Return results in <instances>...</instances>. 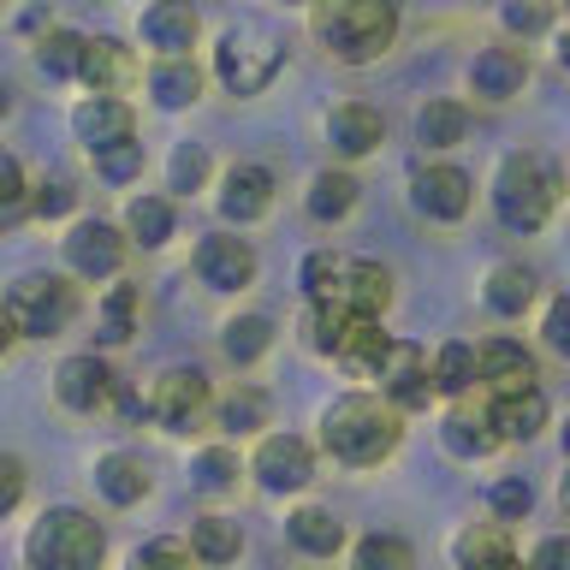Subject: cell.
I'll return each instance as SVG.
<instances>
[{"label":"cell","mask_w":570,"mask_h":570,"mask_svg":"<svg viewBox=\"0 0 570 570\" xmlns=\"http://www.w3.org/2000/svg\"><path fill=\"white\" fill-rule=\"evenodd\" d=\"M404 440V410L392 399H374V392H345V399L327 404L321 416V445H327L333 463H351V470H374L381 458L399 452Z\"/></svg>","instance_id":"obj_1"},{"label":"cell","mask_w":570,"mask_h":570,"mask_svg":"<svg viewBox=\"0 0 570 570\" xmlns=\"http://www.w3.org/2000/svg\"><path fill=\"white\" fill-rule=\"evenodd\" d=\"M309 30L338 66H368L399 42V0H315Z\"/></svg>","instance_id":"obj_2"},{"label":"cell","mask_w":570,"mask_h":570,"mask_svg":"<svg viewBox=\"0 0 570 570\" xmlns=\"http://www.w3.org/2000/svg\"><path fill=\"white\" fill-rule=\"evenodd\" d=\"M24 564L30 570H101L107 564V529L78 505H53L24 534Z\"/></svg>","instance_id":"obj_3"},{"label":"cell","mask_w":570,"mask_h":570,"mask_svg":"<svg viewBox=\"0 0 570 570\" xmlns=\"http://www.w3.org/2000/svg\"><path fill=\"white\" fill-rule=\"evenodd\" d=\"M559 173L547 167L541 155H505L499 160V178H493V214L505 232H541L547 214L559 208Z\"/></svg>","instance_id":"obj_4"},{"label":"cell","mask_w":570,"mask_h":570,"mask_svg":"<svg viewBox=\"0 0 570 570\" xmlns=\"http://www.w3.org/2000/svg\"><path fill=\"white\" fill-rule=\"evenodd\" d=\"M78 315V292L66 279H18L7 292V345L12 338H53Z\"/></svg>","instance_id":"obj_5"},{"label":"cell","mask_w":570,"mask_h":570,"mask_svg":"<svg viewBox=\"0 0 570 570\" xmlns=\"http://www.w3.org/2000/svg\"><path fill=\"white\" fill-rule=\"evenodd\" d=\"M285 71V48L262 30H226L220 48H214V78H220L232 96H262Z\"/></svg>","instance_id":"obj_6"},{"label":"cell","mask_w":570,"mask_h":570,"mask_svg":"<svg viewBox=\"0 0 570 570\" xmlns=\"http://www.w3.org/2000/svg\"><path fill=\"white\" fill-rule=\"evenodd\" d=\"M410 203H416V214H428L434 226H458L463 214L475 208V178L463 167H422L410 178Z\"/></svg>","instance_id":"obj_7"},{"label":"cell","mask_w":570,"mask_h":570,"mask_svg":"<svg viewBox=\"0 0 570 570\" xmlns=\"http://www.w3.org/2000/svg\"><path fill=\"white\" fill-rule=\"evenodd\" d=\"M149 410L167 434H190L208 410V374L203 368H167L149 392Z\"/></svg>","instance_id":"obj_8"},{"label":"cell","mask_w":570,"mask_h":570,"mask_svg":"<svg viewBox=\"0 0 570 570\" xmlns=\"http://www.w3.org/2000/svg\"><path fill=\"white\" fill-rule=\"evenodd\" d=\"M249 475L262 481L267 493H303L315 481V452L297 434H267L249 458Z\"/></svg>","instance_id":"obj_9"},{"label":"cell","mask_w":570,"mask_h":570,"mask_svg":"<svg viewBox=\"0 0 570 570\" xmlns=\"http://www.w3.org/2000/svg\"><path fill=\"white\" fill-rule=\"evenodd\" d=\"M196 279L208 285V292H244L249 279H256V249L244 238H232V232H208L203 244H196Z\"/></svg>","instance_id":"obj_10"},{"label":"cell","mask_w":570,"mask_h":570,"mask_svg":"<svg viewBox=\"0 0 570 570\" xmlns=\"http://www.w3.org/2000/svg\"><path fill=\"white\" fill-rule=\"evenodd\" d=\"M60 244H66V267L78 279H114L125 267V238L107 220H78Z\"/></svg>","instance_id":"obj_11"},{"label":"cell","mask_w":570,"mask_h":570,"mask_svg":"<svg viewBox=\"0 0 570 570\" xmlns=\"http://www.w3.org/2000/svg\"><path fill=\"white\" fill-rule=\"evenodd\" d=\"M114 368L101 356H66L60 374H53V399H60L71 416H96V410L114 399Z\"/></svg>","instance_id":"obj_12"},{"label":"cell","mask_w":570,"mask_h":570,"mask_svg":"<svg viewBox=\"0 0 570 570\" xmlns=\"http://www.w3.org/2000/svg\"><path fill=\"white\" fill-rule=\"evenodd\" d=\"M523 83H529V53L517 42H493L470 60V89L481 101H511L523 96Z\"/></svg>","instance_id":"obj_13"},{"label":"cell","mask_w":570,"mask_h":570,"mask_svg":"<svg viewBox=\"0 0 570 570\" xmlns=\"http://www.w3.org/2000/svg\"><path fill=\"white\" fill-rule=\"evenodd\" d=\"M71 131H78V142L89 155H101V149H114V142L137 137V119L119 96H89V101L71 107Z\"/></svg>","instance_id":"obj_14"},{"label":"cell","mask_w":570,"mask_h":570,"mask_svg":"<svg viewBox=\"0 0 570 570\" xmlns=\"http://www.w3.org/2000/svg\"><path fill=\"white\" fill-rule=\"evenodd\" d=\"M381 381V399H392L399 410H422L428 404V392H440L434 386V374H428V356L416 351V345H392V356H386V368L374 374Z\"/></svg>","instance_id":"obj_15"},{"label":"cell","mask_w":570,"mask_h":570,"mask_svg":"<svg viewBox=\"0 0 570 570\" xmlns=\"http://www.w3.org/2000/svg\"><path fill=\"white\" fill-rule=\"evenodd\" d=\"M267 208H274V173L256 167V160H238V167L220 178V214L249 226V220H262Z\"/></svg>","instance_id":"obj_16"},{"label":"cell","mask_w":570,"mask_h":570,"mask_svg":"<svg viewBox=\"0 0 570 570\" xmlns=\"http://www.w3.org/2000/svg\"><path fill=\"white\" fill-rule=\"evenodd\" d=\"M142 78V66H137V53L114 42V36H96L83 53V83H89V96H125Z\"/></svg>","instance_id":"obj_17"},{"label":"cell","mask_w":570,"mask_h":570,"mask_svg":"<svg viewBox=\"0 0 570 570\" xmlns=\"http://www.w3.org/2000/svg\"><path fill=\"white\" fill-rule=\"evenodd\" d=\"M196 36H203V12L190 0H155L142 12V42L160 48V53H190Z\"/></svg>","instance_id":"obj_18"},{"label":"cell","mask_w":570,"mask_h":570,"mask_svg":"<svg viewBox=\"0 0 570 570\" xmlns=\"http://www.w3.org/2000/svg\"><path fill=\"white\" fill-rule=\"evenodd\" d=\"M440 440H445V452H452V458H488L505 434L493 428V410L488 404L475 410V404L458 399L452 410H445V422H440Z\"/></svg>","instance_id":"obj_19"},{"label":"cell","mask_w":570,"mask_h":570,"mask_svg":"<svg viewBox=\"0 0 570 570\" xmlns=\"http://www.w3.org/2000/svg\"><path fill=\"white\" fill-rule=\"evenodd\" d=\"M327 137H333V149L345 160H363V155H374L386 142V119L374 114V107H363V101H345V107L327 114Z\"/></svg>","instance_id":"obj_20"},{"label":"cell","mask_w":570,"mask_h":570,"mask_svg":"<svg viewBox=\"0 0 570 570\" xmlns=\"http://www.w3.org/2000/svg\"><path fill=\"white\" fill-rule=\"evenodd\" d=\"M541 381V368H534V356L517 345V338H488L481 345V386L493 392H523V386H534Z\"/></svg>","instance_id":"obj_21"},{"label":"cell","mask_w":570,"mask_h":570,"mask_svg":"<svg viewBox=\"0 0 570 570\" xmlns=\"http://www.w3.org/2000/svg\"><path fill=\"white\" fill-rule=\"evenodd\" d=\"M142 83H149V101H155V107L178 114V107H190L196 96H203V66H196L190 53H160Z\"/></svg>","instance_id":"obj_22"},{"label":"cell","mask_w":570,"mask_h":570,"mask_svg":"<svg viewBox=\"0 0 570 570\" xmlns=\"http://www.w3.org/2000/svg\"><path fill=\"white\" fill-rule=\"evenodd\" d=\"M285 534H292V547L303 552V559H333V552L345 547V523H338L333 511H321V505H297L292 517H285Z\"/></svg>","instance_id":"obj_23"},{"label":"cell","mask_w":570,"mask_h":570,"mask_svg":"<svg viewBox=\"0 0 570 570\" xmlns=\"http://www.w3.org/2000/svg\"><path fill=\"white\" fill-rule=\"evenodd\" d=\"M493 410V428L505 440H534L547 428V392L541 386H523V392H499L488 404Z\"/></svg>","instance_id":"obj_24"},{"label":"cell","mask_w":570,"mask_h":570,"mask_svg":"<svg viewBox=\"0 0 570 570\" xmlns=\"http://www.w3.org/2000/svg\"><path fill=\"white\" fill-rule=\"evenodd\" d=\"M338 303L356 315H374L381 321L386 315V303H392V274L381 262H351L345 267V285H338Z\"/></svg>","instance_id":"obj_25"},{"label":"cell","mask_w":570,"mask_h":570,"mask_svg":"<svg viewBox=\"0 0 570 570\" xmlns=\"http://www.w3.org/2000/svg\"><path fill=\"white\" fill-rule=\"evenodd\" d=\"M458 564L463 570H511L517 552H511V529L505 523H475L458 534Z\"/></svg>","instance_id":"obj_26"},{"label":"cell","mask_w":570,"mask_h":570,"mask_svg":"<svg viewBox=\"0 0 570 570\" xmlns=\"http://www.w3.org/2000/svg\"><path fill=\"white\" fill-rule=\"evenodd\" d=\"M96 493L107 499V505H137L142 493H149V475H142V463L131 458V452H107V458H96Z\"/></svg>","instance_id":"obj_27"},{"label":"cell","mask_w":570,"mask_h":570,"mask_svg":"<svg viewBox=\"0 0 570 570\" xmlns=\"http://www.w3.org/2000/svg\"><path fill=\"white\" fill-rule=\"evenodd\" d=\"M463 131H470V107L452 101V96H434L416 114V142L422 149H458Z\"/></svg>","instance_id":"obj_28"},{"label":"cell","mask_w":570,"mask_h":570,"mask_svg":"<svg viewBox=\"0 0 570 570\" xmlns=\"http://www.w3.org/2000/svg\"><path fill=\"white\" fill-rule=\"evenodd\" d=\"M190 547H196V559H203L208 570L238 564V552H244V529L232 523V517H196V523H190Z\"/></svg>","instance_id":"obj_29"},{"label":"cell","mask_w":570,"mask_h":570,"mask_svg":"<svg viewBox=\"0 0 570 570\" xmlns=\"http://www.w3.org/2000/svg\"><path fill=\"white\" fill-rule=\"evenodd\" d=\"M481 297H488L493 315L511 321V315H523L529 303H534V274H529L523 262H499L493 274H488V292H481Z\"/></svg>","instance_id":"obj_30"},{"label":"cell","mask_w":570,"mask_h":570,"mask_svg":"<svg viewBox=\"0 0 570 570\" xmlns=\"http://www.w3.org/2000/svg\"><path fill=\"white\" fill-rule=\"evenodd\" d=\"M173 226H178V214L167 196H131V208H125V232H131V244L142 249H160L173 238Z\"/></svg>","instance_id":"obj_31"},{"label":"cell","mask_w":570,"mask_h":570,"mask_svg":"<svg viewBox=\"0 0 570 570\" xmlns=\"http://www.w3.org/2000/svg\"><path fill=\"white\" fill-rule=\"evenodd\" d=\"M303 208H309V220H321V226H333V220H345V214L356 208V178L351 173H315V185H309V196H303Z\"/></svg>","instance_id":"obj_32"},{"label":"cell","mask_w":570,"mask_h":570,"mask_svg":"<svg viewBox=\"0 0 570 570\" xmlns=\"http://www.w3.org/2000/svg\"><path fill=\"white\" fill-rule=\"evenodd\" d=\"M475 381H481V351L470 345V338L440 345V356H434V386L445 392V399H463Z\"/></svg>","instance_id":"obj_33"},{"label":"cell","mask_w":570,"mask_h":570,"mask_svg":"<svg viewBox=\"0 0 570 570\" xmlns=\"http://www.w3.org/2000/svg\"><path fill=\"white\" fill-rule=\"evenodd\" d=\"M392 345H399V338H386L381 321H374V315H356V327H351V338H345V351H338V363H351V368H363V374H381L386 356H392Z\"/></svg>","instance_id":"obj_34"},{"label":"cell","mask_w":570,"mask_h":570,"mask_svg":"<svg viewBox=\"0 0 570 570\" xmlns=\"http://www.w3.org/2000/svg\"><path fill=\"white\" fill-rule=\"evenodd\" d=\"M83 53H89V42L78 30H48L42 42H36V66H42L53 83H66V78H83Z\"/></svg>","instance_id":"obj_35"},{"label":"cell","mask_w":570,"mask_h":570,"mask_svg":"<svg viewBox=\"0 0 570 570\" xmlns=\"http://www.w3.org/2000/svg\"><path fill=\"white\" fill-rule=\"evenodd\" d=\"M267 345H274V321H267V315H238V321H226V338H220V351H226L238 368L262 363V356H267Z\"/></svg>","instance_id":"obj_36"},{"label":"cell","mask_w":570,"mask_h":570,"mask_svg":"<svg viewBox=\"0 0 570 570\" xmlns=\"http://www.w3.org/2000/svg\"><path fill=\"white\" fill-rule=\"evenodd\" d=\"M351 327H356V309H345L338 297H327V303H315V309H309V345H315L321 356H338V351H345Z\"/></svg>","instance_id":"obj_37"},{"label":"cell","mask_w":570,"mask_h":570,"mask_svg":"<svg viewBox=\"0 0 570 570\" xmlns=\"http://www.w3.org/2000/svg\"><path fill=\"white\" fill-rule=\"evenodd\" d=\"M214 422H220V434H256V428H267V399L256 386H238L214 404Z\"/></svg>","instance_id":"obj_38"},{"label":"cell","mask_w":570,"mask_h":570,"mask_svg":"<svg viewBox=\"0 0 570 570\" xmlns=\"http://www.w3.org/2000/svg\"><path fill=\"white\" fill-rule=\"evenodd\" d=\"M137 321H142V285H114L101 303V338L107 345H125L137 333Z\"/></svg>","instance_id":"obj_39"},{"label":"cell","mask_w":570,"mask_h":570,"mask_svg":"<svg viewBox=\"0 0 570 570\" xmlns=\"http://www.w3.org/2000/svg\"><path fill=\"white\" fill-rule=\"evenodd\" d=\"M190 488L196 493H232L238 488V452L232 445H208V452H196V463H190Z\"/></svg>","instance_id":"obj_40"},{"label":"cell","mask_w":570,"mask_h":570,"mask_svg":"<svg viewBox=\"0 0 570 570\" xmlns=\"http://www.w3.org/2000/svg\"><path fill=\"white\" fill-rule=\"evenodd\" d=\"M351 570H416V552L399 534H363L351 552Z\"/></svg>","instance_id":"obj_41"},{"label":"cell","mask_w":570,"mask_h":570,"mask_svg":"<svg viewBox=\"0 0 570 570\" xmlns=\"http://www.w3.org/2000/svg\"><path fill=\"white\" fill-rule=\"evenodd\" d=\"M345 267L333 249H315V256H303V292H309V303H327L338 297V285H345Z\"/></svg>","instance_id":"obj_42"},{"label":"cell","mask_w":570,"mask_h":570,"mask_svg":"<svg viewBox=\"0 0 570 570\" xmlns=\"http://www.w3.org/2000/svg\"><path fill=\"white\" fill-rule=\"evenodd\" d=\"M203 185H208V149H203V142H178L173 167H167V190L190 196V190H203Z\"/></svg>","instance_id":"obj_43"},{"label":"cell","mask_w":570,"mask_h":570,"mask_svg":"<svg viewBox=\"0 0 570 570\" xmlns=\"http://www.w3.org/2000/svg\"><path fill=\"white\" fill-rule=\"evenodd\" d=\"M96 173L107 178V185H131V178H142V142L125 137V142H114V149H101Z\"/></svg>","instance_id":"obj_44"},{"label":"cell","mask_w":570,"mask_h":570,"mask_svg":"<svg viewBox=\"0 0 570 570\" xmlns=\"http://www.w3.org/2000/svg\"><path fill=\"white\" fill-rule=\"evenodd\" d=\"M203 559H196V547L185 541H149L131 552V570H196Z\"/></svg>","instance_id":"obj_45"},{"label":"cell","mask_w":570,"mask_h":570,"mask_svg":"<svg viewBox=\"0 0 570 570\" xmlns=\"http://www.w3.org/2000/svg\"><path fill=\"white\" fill-rule=\"evenodd\" d=\"M493 517H499V523H523V517L534 511V488H529V481L523 475H505V481H493Z\"/></svg>","instance_id":"obj_46"},{"label":"cell","mask_w":570,"mask_h":570,"mask_svg":"<svg viewBox=\"0 0 570 570\" xmlns=\"http://www.w3.org/2000/svg\"><path fill=\"white\" fill-rule=\"evenodd\" d=\"M499 24L511 36H541L552 24V7L547 0H505V7H499Z\"/></svg>","instance_id":"obj_47"},{"label":"cell","mask_w":570,"mask_h":570,"mask_svg":"<svg viewBox=\"0 0 570 570\" xmlns=\"http://www.w3.org/2000/svg\"><path fill=\"white\" fill-rule=\"evenodd\" d=\"M30 208L42 214V220H60V214L78 208V185H71V178H42L36 196H30Z\"/></svg>","instance_id":"obj_48"},{"label":"cell","mask_w":570,"mask_h":570,"mask_svg":"<svg viewBox=\"0 0 570 570\" xmlns=\"http://www.w3.org/2000/svg\"><path fill=\"white\" fill-rule=\"evenodd\" d=\"M24 160L18 155H7L0 160V203H7V220H24Z\"/></svg>","instance_id":"obj_49"},{"label":"cell","mask_w":570,"mask_h":570,"mask_svg":"<svg viewBox=\"0 0 570 570\" xmlns=\"http://www.w3.org/2000/svg\"><path fill=\"white\" fill-rule=\"evenodd\" d=\"M523 570H570V534H547V541H534Z\"/></svg>","instance_id":"obj_50"},{"label":"cell","mask_w":570,"mask_h":570,"mask_svg":"<svg viewBox=\"0 0 570 570\" xmlns=\"http://www.w3.org/2000/svg\"><path fill=\"white\" fill-rule=\"evenodd\" d=\"M547 345L559 351V356H570V292L564 297H552V309H547Z\"/></svg>","instance_id":"obj_51"},{"label":"cell","mask_w":570,"mask_h":570,"mask_svg":"<svg viewBox=\"0 0 570 570\" xmlns=\"http://www.w3.org/2000/svg\"><path fill=\"white\" fill-rule=\"evenodd\" d=\"M18 499H24V463L7 458V463H0V511H12Z\"/></svg>","instance_id":"obj_52"},{"label":"cell","mask_w":570,"mask_h":570,"mask_svg":"<svg viewBox=\"0 0 570 570\" xmlns=\"http://www.w3.org/2000/svg\"><path fill=\"white\" fill-rule=\"evenodd\" d=\"M559 66H564V71H570V30H564V36H559Z\"/></svg>","instance_id":"obj_53"},{"label":"cell","mask_w":570,"mask_h":570,"mask_svg":"<svg viewBox=\"0 0 570 570\" xmlns=\"http://www.w3.org/2000/svg\"><path fill=\"white\" fill-rule=\"evenodd\" d=\"M559 499H564V511H570V475H564V488H559Z\"/></svg>","instance_id":"obj_54"},{"label":"cell","mask_w":570,"mask_h":570,"mask_svg":"<svg viewBox=\"0 0 570 570\" xmlns=\"http://www.w3.org/2000/svg\"><path fill=\"white\" fill-rule=\"evenodd\" d=\"M285 7H315V0H285Z\"/></svg>","instance_id":"obj_55"},{"label":"cell","mask_w":570,"mask_h":570,"mask_svg":"<svg viewBox=\"0 0 570 570\" xmlns=\"http://www.w3.org/2000/svg\"><path fill=\"white\" fill-rule=\"evenodd\" d=\"M564 452H570V428H564Z\"/></svg>","instance_id":"obj_56"},{"label":"cell","mask_w":570,"mask_h":570,"mask_svg":"<svg viewBox=\"0 0 570 570\" xmlns=\"http://www.w3.org/2000/svg\"><path fill=\"white\" fill-rule=\"evenodd\" d=\"M511 570H523V564H511Z\"/></svg>","instance_id":"obj_57"},{"label":"cell","mask_w":570,"mask_h":570,"mask_svg":"<svg viewBox=\"0 0 570 570\" xmlns=\"http://www.w3.org/2000/svg\"><path fill=\"white\" fill-rule=\"evenodd\" d=\"M564 7H570V0H564Z\"/></svg>","instance_id":"obj_58"}]
</instances>
